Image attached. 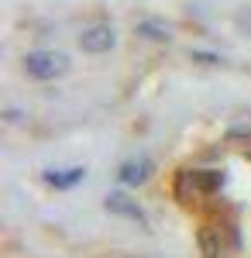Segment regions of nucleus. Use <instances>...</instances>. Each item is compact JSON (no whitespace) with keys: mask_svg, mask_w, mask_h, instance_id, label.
Here are the masks:
<instances>
[{"mask_svg":"<svg viewBox=\"0 0 251 258\" xmlns=\"http://www.w3.org/2000/svg\"><path fill=\"white\" fill-rule=\"evenodd\" d=\"M193 59L203 62V66H220V62H224L220 55H207V52H193Z\"/></svg>","mask_w":251,"mask_h":258,"instance_id":"obj_10","label":"nucleus"},{"mask_svg":"<svg viewBox=\"0 0 251 258\" xmlns=\"http://www.w3.org/2000/svg\"><path fill=\"white\" fill-rule=\"evenodd\" d=\"M200 251H203V258H220L224 255L220 234H217L213 227H203V231H200Z\"/></svg>","mask_w":251,"mask_h":258,"instance_id":"obj_8","label":"nucleus"},{"mask_svg":"<svg viewBox=\"0 0 251 258\" xmlns=\"http://www.w3.org/2000/svg\"><path fill=\"white\" fill-rule=\"evenodd\" d=\"M234 24H237L241 35H248V38H251V7H248V11H241V14L234 18Z\"/></svg>","mask_w":251,"mask_h":258,"instance_id":"obj_9","label":"nucleus"},{"mask_svg":"<svg viewBox=\"0 0 251 258\" xmlns=\"http://www.w3.org/2000/svg\"><path fill=\"white\" fill-rule=\"evenodd\" d=\"M182 179L193 186L196 193H203V197H210L213 189L224 186V172H217V169H193V172H182Z\"/></svg>","mask_w":251,"mask_h":258,"instance_id":"obj_4","label":"nucleus"},{"mask_svg":"<svg viewBox=\"0 0 251 258\" xmlns=\"http://www.w3.org/2000/svg\"><path fill=\"white\" fill-rule=\"evenodd\" d=\"M135 31L141 35V38H148V41H169V38H172L169 24H162V21H155V18L138 21V24H135Z\"/></svg>","mask_w":251,"mask_h":258,"instance_id":"obj_7","label":"nucleus"},{"mask_svg":"<svg viewBox=\"0 0 251 258\" xmlns=\"http://www.w3.org/2000/svg\"><path fill=\"white\" fill-rule=\"evenodd\" d=\"M41 179H45L48 186H55V189H73V186H79V182L86 179V169H83V165H69V169H48Z\"/></svg>","mask_w":251,"mask_h":258,"instance_id":"obj_5","label":"nucleus"},{"mask_svg":"<svg viewBox=\"0 0 251 258\" xmlns=\"http://www.w3.org/2000/svg\"><path fill=\"white\" fill-rule=\"evenodd\" d=\"M148 176H152V162L148 159H131V162H124V165L117 169V179H120L124 186H141Z\"/></svg>","mask_w":251,"mask_h":258,"instance_id":"obj_6","label":"nucleus"},{"mask_svg":"<svg viewBox=\"0 0 251 258\" xmlns=\"http://www.w3.org/2000/svg\"><path fill=\"white\" fill-rule=\"evenodd\" d=\"M66 69H69V59H66L62 52H28V55H24V73H28L31 80H38V83L55 80Z\"/></svg>","mask_w":251,"mask_h":258,"instance_id":"obj_1","label":"nucleus"},{"mask_svg":"<svg viewBox=\"0 0 251 258\" xmlns=\"http://www.w3.org/2000/svg\"><path fill=\"white\" fill-rule=\"evenodd\" d=\"M103 207H107V214H114V217H128L141 224V227H148V214L138 207V200H131L128 193H107L103 197Z\"/></svg>","mask_w":251,"mask_h":258,"instance_id":"obj_2","label":"nucleus"},{"mask_svg":"<svg viewBox=\"0 0 251 258\" xmlns=\"http://www.w3.org/2000/svg\"><path fill=\"white\" fill-rule=\"evenodd\" d=\"M114 41H117V35H114L110 24H93V28H86L79 35V48L90 52V55H103V52L114 48Z\"/></svg>","mask_w":251,"mask_h":258,"instance_id":"obj_3","label":"nucleus"}]
</instances>
